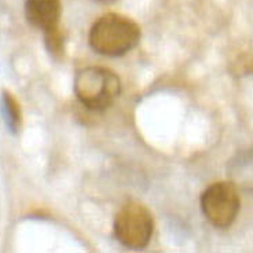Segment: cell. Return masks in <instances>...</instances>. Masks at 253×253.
Returning <instances> with one entry per match:
<instances>
[{
  "label": "cell",
  "mask_w": 253,
  "mask_h": 253,
  "mask_svg": "<svg viewBox=\"0 0 253 253\" xmlns=\"http://www.w3.org/2000/svg\"><path fill=\"white\" fill-rule=\"evenodd\" d=\"M44 38H45V45H47V50L50 52L51 55L54 57H62L63 54V38L62 33L59 32V29L54 28V29H50V31L44 32Z\"/></svg>",
  "instance_id": "ba28073f"
},
{
  "label": "cell",
  "mask_w": 253,
  "mask_h": 253,
  "mask_svg": "<svg viewBox=\"0 0 253 253\" xmlns=\"http://www.w3.org/2000/svg\"><path fill=\"white\" fill-rule=\"evenodd\" d=\"M61 11V0H26L25 3L28 22L43 32L57 28Z\"/></svg>",
  "instance_id": "5b68a950"
},
{
  "label": "cell",
  "mask_w": 253,
  "mask_h": 253,
  "mask_svg": "<svg viewBox=\"0 0 253 253\" xmlns=\"http://www.w3.org/2000/svg\"><path fill=\"white\" fill-rule=\"evenodd\" d=\"M96 1H102V3H110V1H114V0H96Z\"/></svg>",
  "instance_id": "9c48e42d"
},
{
  "label": "cell",
  "mask_w": 253,
  "mask_h": 253,
  "mask_svg": "<svg viewBox=\"0 0 253 253\" xmlns=\"http://www.w3.org/2000/svg\"><path fill=\"white\" fill-rule=\"evenodd\" d=\"M138 24L121 14H106L95 22L89 31L91 48L106 57H121L139 43Z\"/></svg>",
  "instance_id": "6da1fadb"
},
{
  "label": "cell",
  "mask_w": 253,
  "mask_h": 253,
  "mask_svg": "<svg viewBox=\"0 0 253 253\" xmlns=\"http://www.w3.org/2000/svg\"><path fill=\"white\" fill-rule=\"evenodd\" d=\"M120 79L106 68H85L77 73L75 80V94L79 102L95 112L108 109L120 95Z\"/></svg>",
  "instance_id": "7a4b0ae2"
},
{
  "label": "cell",
  "mask_w": 253,
  "mask_h": 253,
  "mask_svg": "<svg viewBox=\"0 0 253 253\" xmlns=\"http://www.w3.org/2000/svg\"><path fill=\"white\" fill-rule=\"evenodd\" d=\"M1 112L6 126L11 132L17 133L22 124V113L18 102L10 92H3L1 95Z\"/></svg>",
  "instance_id": "52a82bcc"
},
{
  "label": "cell",
  "mask_w": 253,
  "mask_h": 253,
  "mask_svg": "<svg viewBox=\"0 0 253 253\" xmlns=\"http://www.w3.org/2000/svg\"><path fill=\"white\" fill-rule=\"evenodd\" d=\"M201 211L215 227H230L240 212V196L235 184L219 182L209 186L201 196Z\"/></svg>",
  "instance_id": "277c9868"
},
{
  "label": "cell",
  "mask_w": 253,
  "mask_h": 253,
  "mask_svg": "<svg viewBox=\"0 0 253 253\" xmlns=\"http://www.w3.org/2000/svg\"><path fill=\"white\" fill-rule=\"evenodd\" d=\"M153 231V216L142 204H126L114 219L116 238L121 245L129 249H143L147 247Z\"/></svg>",
  "instance_id": "3957f363"
},
{
  "label": "cell",
  "mask_w": 253,
  "mask_h": 253,
  "mask_svg": "<svg viewBox=\"0 0 253 253\" xmlns=\"http://www.w3.org/2000/svg\"><path fill=\"white\" fill-rule=\"evenodd\" d=\"M228 169L235 184L244 189H253V150L235 156Z\"/></svg>",
  "instance_id": "8992f818"
}]
</instances>
